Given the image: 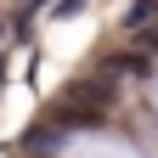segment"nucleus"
I'll return each instance as SVG.
<instances>
[{
	"mask_svg": "<svg viewBox=\"0 0 158 158\" xmlns=\"http://www.w3.org/2000/svg\"><path fill=\"white\" fill-rule=\"evenodd\" d=\"M147 45H158V28H147Z\"/></svg>",
	"mask_w": 158,
	"mask_h": 158,
	"instance_id": "nucleus-1",
	"label": "nucleus"
}]
</instances>
